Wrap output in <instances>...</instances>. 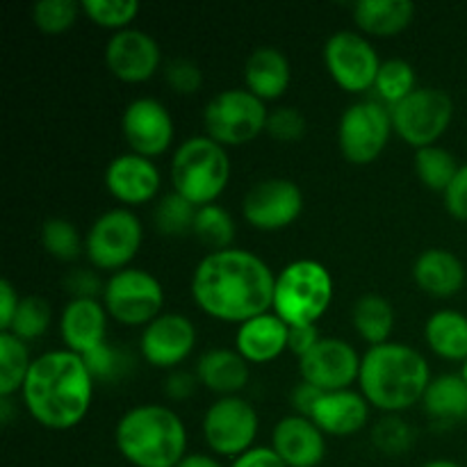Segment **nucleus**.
I'll use <instances>...</instances> for the list:
<instances>
[{"label": "nucleus", "mask_w": 467, "mask_h": 467, "mask_svg": "<svg viewBox=\"0 0 467 467\" xmlns=\"http://www.w3.org/2000/svg\"><path fill=\"white\" fill-rule=\"evenodd\" d=\"M276 274L258 254L240 246L205 255L192 274V296L210 317L246 322L274 308Z\"/></svg>", "instance_id": "1"}, {"label": "nucleus", "mask_w": 467, "mask_h": 467, "mask_svg": "<svg viewBox=\"0 0 467 467\" xmlns=\"http://www.w3.org/2000/svg\"><path fill=\"white\" fill-rule=\"evenodd\" d=\"M21 397L41 427L64 431L89 413L94 377L82 356L68 349L46 351L32 360Z\"/></svg>", "instance_id": "2"}, {"label": "nucleus", "mask_w": 467, "mask_h": 467, "mask_svg": "<svg viewBox=\"0 0 467 467\" xmlns=\"http://www.w3.org/2000/svg\"><path fill=\"white\" fill-rule=\"evenodd\" d=\"M358 383L369 406L401 413L422 401L431 383V369L415 347L388 340L365 351Z\"/></svg>", "instance_id": "3"}, {"label": "nucleus", "mask_w": 467, "mask_h": 467, "mask_svg": "<svg viewBox=\"0 0 467 467\" xmlns=\"http://www.w3.org/2000/svg\"><path fill=\"white\" fill-rule=\"evenodd\" d=\"M114 441L123 459L135 467H176L187 456L185 424L164 404L126 410L114 429Z\"/></svg>", "instance_id": "4"}, {"label": "nucleus", "mask_w": 467, "mask_h": 467, "mask_svg": "<svg viewBox=\"0 0 467 467\" xmlns=\"http://www.w3.org/2000/svg\"><path fill=\"white\" fill-rule=\"evenodd\" d=\"M231 178V158L226 146L210 135H192L173 150L171 182L178 194L194 205H208L219 199Z\"/></svg>", "instance_id": "5"}, {"label": "nucleus", "mask_w": 467, "mask_h": 467, "mask_svg": "<svg viewBox=\"0 0 467 467\" xmlns=\"http://www.w3.org/2000/svg\"><path fill=\"white\" fill-rule=\"evenodd\" d=\"M333 301V276L319 260L299 258L276 274L274 313L287 327L317 324Z\"/></svg>", "instance_id": "6"}, {"label": "nucleus", "mask_w": 467, "mask_h": 467, "mask_svg": "<svg viewBox=\"0 0 467 467\" xmlns=\"http://www.w3.org/2000/svg\"><path fill=\"white\" fill-rule=\"evenodd\" d=\"M269 109L263 99L246 87H231L205 103V135L223 146H240L255 140L267 128Z\"/></svg>", "instance_id": "7"}, {"label": "nucleus", "mask_w": 467, "mask_h": 467, "mask_svg": "<svg viewBox=\"0 0 467 467\" xmlns=\"http://www.w3.org/2000/svg\"><path fill=\"white\" fill-rule=\"evenodd\" d=\"M103 306L109 317L128 327H146L162 315L164 287L158 276L140 267H126L114 272L105 281Z\"/></svg>", "instance_id": "8"}, {"label": "nucleus", "mask_w": 467, "mask_h": 467, "mask_svg": "<svg viewBox=\"0 0 467 467\" xmlns=\"http://www.w3.org/2000/svg\"><path fill=\"white\" fill-rule=\"evenodd\" d=\"M392 130L415 149L431 146L445 135L454 117V100L438 87H418L390 108Z\"/></svg>", "instance_id": "9"}, {"label": "nucleus", "mask_w": 467, "mask_h": 467, "mask_svg": "<svg viewBox=\"0 0 467 467\" xmlns=\"http://www.w3.org/2000/svg\"><path fill=\"white\" fill-rule=\"evenodd\" d=\"M144 226L130 208H109L85 235V254L96 269H126L140 251Z\"/></svg>", "instance_id": "10"}, {"label": "nucleus", "mask_w": 467, "mask_h": 467, "mask_svg": "<svg viewBox=\"0 0 467 467\" xmlns=\"http://www.w3.org/2000/svg\"><path fill=\"white\" fill-rule=\"evenodd\" d=\"M392 132L390 108L381 100H356L337 123V146L354 164H369L383 153Z\"/></svg>", "instance_id": "11"}, {"label": "nucleus", "mask_w": 467, "mask_h": 467, "mask_svg": "<svg viewBox=\"0 0 467 467\" xmlns=\"http://www.w3.org/2000/svg\"><path fill=\"white\" fill-rule=\"evenodd\" d=\"M260 420L254 404L242 397H219L203 415V436L219 456H242L254 447Z\"/></svg>", "instance_id": "12"}, {"label": "nucleus", "mask_w": 467, "mask_h": 467, "mask_svg": "<svg viewBox=\"0 0 467 467\" xmlns=\"http://www.w3.org/2000/svg\"><path fill=\"white\" fill-rule=\"evenodd\" d=\"M324 62L333 80L347 91H365L374 87L381 68L377 48L368 36L354 30H337L324 44Z\"/></svg>", "instance_id": "13"}, {"label": "nucleus", "mask_w": 467, "mask_h": 467, "mask_svg": "<svg viewBox=\"0 0 467 467\" xmlns=\"http://www.w3.org/2000/svg\"><path fill=\"white\" fill-rule=\"evenodd\" d=\"M304 210V192L290 178L272 176L249 187L242 199V214L260 231L290 226Z\"/></svg>", "instance_id": "14"}, {"label": "nucleus", "mask_w": 467, "mask_h": 467, "mask_svg": "<svg viewBox=\"0 0 467 467\" xmlns=\"http://www.w3.org/2000/svg\"><path fill=\"white\" fill-rule=\"evenodd\" d=\"M358 351L342 337H322L313 349L299 358L301 381L313 383L324 392L347 390L360 377Z\"/></svg>", "instance_id": "15"}, {"label": "nucleus", "mask_w": 467, "mask_h": 467, "mask_svg": "<svg viewBox=\"0 0 467 467\" xmlns=\"http://www.w3.org/2000/svg\"><path fill=\"white\" fill-rule=\"evenodd\" d=\"M121 132L132 153H164L173 140V119L167 105L153 96H140L126 105L121 114Z\"/></svg>", "instance_id": "16"}, {"label": "nucleus", "mask_w": 467, "mask_h": 467, "mask_svg": "<svg viewBox=\"0 0 467 467\" xmlns=\"http://www.w3.org/2000/svg\"><path fill=\"white\" fill-rule=\"evenodd\" d=\"M105 64L119 80L144 82L162 64V50L149 32L140 27H123L105 44Z\"/></svg>", "instance_id": "17"}, {"label": "nucleus", "mask_w": 467, "mask_h": 467, "mask_svg": "<svg viewBox=\"0 0 467 467\" xmlns=\"http://www.w3.org/2000/svg\"><path fill=\"white\" fill-rule=\"evenodd\" d=\"M196 347V327L182 313H162L141 331V356L153 368L173 369Z\"/></svg>", "instance_id": "18"}, {"label": "nucleus", "mask_w": 467, "mask_h": 467, "mask_svg": "<svg viewBox=\"0 0 467 467\" xmlns=\"http://www.w3.org/2000/svg\"><path fill=\"white\" fill-rule=\"evenodd\" d=\"M160 182L162 176L153 160L132 150L112 158L105 167V187L114 199L121 201L123 208L153 199L160 192Z\"/></svg>", "instance_id": "19"}, {"label": "nucleus", "mask_w": 467, "mask_h": 467, "mask_svg": "<svg viewBox=\"0 0 467 467\" xmlns=\"http://www.w3.org/2000/svg\"><path fill=\"white\" fill-rule=\"evenodd\" d=\"M272 450L287 467H317L327 456V433L310 418L285 415L274 427Z\"/></svg>", "instance_id": "20"}, {"label": "nucleus", "mask_w": 467, "mask_h": 467, "mask_svg": "<svg viewBox=\"0 0 467 467\" xmlns=\"http://www.w3.org/2000/svg\"><path fill=\"white\" fill-rule=\"evenodd\" d=\"M59 333L68 351L89 354L108 340V310L99 299H71L59 317Z\"/></svg>", "instance_id": "21"}, {"label": "nucleus", "mask_w": 467, "mask_h": 467, "mask_svg": "<svg viewBox=\"0 0 467 467\" xmlns=\"http://www.w3.org/2000/svg\"><path fill=\"white\" fill-rule=\"evenodd\" d=\"M310 420L328 436H351L368 424L369 401L351 388L324 392Z\"/></svg>", "instance_id": "22"}, {"label": "nucleus", "mask_w": 467, "mask_h": 467, "mask_svg": "<svg viewBox=\"0 0 467 467\" xmlns=\"http://www.w3.org/2000/svg\"><path fill=\"white\" fill-rule=\"evenodd\" d=\"M290 327L274 310L251 317L237 327L235 349L249 363H269L287 349Z\"/></svg>", "instance_id": "23"}, {"label": "nucleus", "mask_w": 467, "mask_h": 467, "mask_svg": "<svg viewBox=\"0 0 467 467\" xmlns=\"http://www.w3.org/2000/svg\"><path fill=\"white\" fill-rule=\"evenodd\" d=\"M413 278L431 296H451L463 287L465 267L454 251L431 246L415 258Z\"/></svg>", "instance_id": "24"}, {"label": "nucleus", "mask_w": 467, "mask_h": 467, "mask_svg": "<svg viewBox=\"0 0 467 467\" xmlns=\"http://www.w3.org/2000/svg\"><path fill=\"white\" fill-rule=\"evenodd\" d=\"M196 377L208 390L222 397L237 395L249 383V360L237 349L214 347L201 354L196 363Z\"/></svg>", "instance_id": "25"}, {"label": "nucleus", "mask_w": 467, "mask_h": 467, "mask_svg": "<svg viewBox=\"0 0 467 467\" xmlns=\"http://www.w3.org/2000/svg\"><path fill=\"white\" fill-rule=\"evenodd\" d=\"M246 89L254 91L258 99L272 100L287 91L292 82L290 59L283 50L274 46H260L246 57L244 64Z\"/></svg>", "instance_id": "26"}, {"label": "nucleus", "mask_w": 467, "mask_h": 467, "mask_svg": "<svg viewBox=\"0 0 467 467\" xmlns=\"http://www.w3.org/2000/svg\"><path fill=\"white\" fill-rule=\"evenodd\" d=\"M413 16V0H358L354 5V21L368 35H400L401 30L409 27Z\"/></svg>", "instance_id": "27"}, {"label": "nucleus", "mask_w": 467, "mask_h": 467, "mask_svg": "<svg viewBox=\"0 0 467 467\" xmlns=\"http://www.w3.org/2000/svg\"><path fill=\"white\" fill-rule=\"evenodd\" d=\"M424 337L441 358L467 360V317L459 310H436L424 324Z\"/></svg>", "instance_id": "28"}, {"label": "nucleus", "mask_w": 467, "mask_h": 467, "mask_svg": "<svg viewBox=\"0 0 467 467\" xmlns=\"http://www.w3.org/2000/svg\"><path fill=\"white\" fill-rule=\"evenodd\" d=\"M424 410L441 422L467 420V383L461 374H441L431 379L422 397Z\"/></svg>", "instance_id": "29"}, {"label": "nucleus", "mask_w": 467, "mask_h": 467, "mask_svg": "<svg viewBox=\"0 0 467 467\" xmlns=\"http://www.w3.org/2000/svg\"><path fill=\"white\" fill-rule=\"evenodd\" d=\"M351 322H354L356 333L365 342H369V347L383 345L395 328V308L386 296L369 292L356 299L351 308Z\"/></svg>", "instance_id": "30"}, {"label": "nucleus", "mask_w": 467, "mask_h": 467, "mask_svg": "<svg viewBox=\"0 0 467 467\" xmlns=\"http://www.w3.org/2000/svg\"><path fill=\"white\" fill-rule=\"evenodd\" d=\"M32 360L26 340L9 331L0 333V397H12L23 390Z\"/></svg>", "instance_id": "31"}, {"label": "nucleus", "mask_w": 467, "mask_h": 467, "mask_svg": "<svg viewBox=\"0 0 467 467\" xmlns=\"http://www.w3.org/2000/svg\"><path fill=\"white\" fill-rule=\"evenodd\" d=\"M413 162L415 173H418L420 181H422L429 190L442 192V194H445V190L451 185V181H454V176L461 169L454 153H450V150L436 144L415 150Z\"/></svg>", "instance_id": "32"}, {"label": "nucleus", "mask_w": 467, "mask_h": 467, "mask_svg": "<svg viewBox=\"0 0 467 467\" xmlns=\"http://www.w3.org/2000/svg\"><path fill=\"white\" fill-rule=\"evenodd\" d=\"M196 210H199V205L187 201L176 190L167 192V194L160 196L153 210L155 228L167 237H181L185 233H192L194 231Z\"/></svg>", "instance_id": "33"}, {"label": "nucleus", "mask_w": 467, "mask_h": 467, "mask_svg": "<svg viewBox=\"0 0 467 467\" xmlns=\"http://www.w3.org/2000/svg\"><path fill=\"white\" fill-rule=\"evenodd\" d=\"M235 219H233V214L223 205L208 203L196 210L194 231L192 233L203 244L213 246L214 251L231 249L233 240H235Z\"/></svg>", "instance_id": "34"}, {"label": "nucleus", "mask_w": 467, "mask_h": 467, "mask_svg": "<svg viewBox=\"0 0 467 467\" xmlns=\"http://www.w3.org/2000/svg\"><path fill=\"white\" fill-rule=\"evenodd\" d=\"M374 89H377L383 105L392 108L400 100H404L410 91L418 89L415 68L410 67V62H406L401 57L383 59L381 68L377 73V80H374Z\"/></svg>", "instance_id": "35"}, {"label": "nucleus", "mask_w": 467, "mask_h": 467, "mask_svg": "<svg viewBox=\"0 0 467 467\" xmlns=\"http://www.w3.org/2000/svg\"><path fill=\"white\" fill-rule=\"evenodd\" d=\"M41 244L53 258L68 263L85 251V237L67 217H48L41 223Z\"/></svg>", "instance_id": "36"}, {"label": "nucleus", "mask_w": 467, "mask_h": 467, "mask_svg": "<svg viewBox=\"0 0 467 467\" xmlns=\"http://www.w3.org/2000/svg\"><path fill=\"white\" fill-rule=\"evenodd\" d=\"M50 322H53V308H50L48 301L39 295H27L21 296L9 333H14L21 340H35L48 331Z\"/></svg>", "instance_id": "37"}, {"label": "nucleus", "mask_w": 467, "mask_h": 467, "mask_svg": "<svg viewBox=\"0 0 467 467\" xmlns=\"http://www.w3.org/2000/svg\"><path fill=\"white\" fill-rule=\"evenodd\" d=\"M415 441L413 427L400 413H386L372 429V442L388 456H400L410 450Z\"/></svg>", "instance_id": "38"}, {"label": "nucleus", "mask_w": 467, "mask_h": 467, "mask_svg": "<svg viewBox=\"0 0 467 467\" xmlns=\"http://www.w3.org/2000/svg\"><path fill=\"white\" fill-rule=\"evenodd\" d=\"M80 7L91 21L114 30L130 27V21L140 12L137 0H82Z\"/></svg>", "instance_id": "39"}, {"label": "nucleus", "mask_w": 467, "mask_h": 467, "mask_svg": "<svg viewBox=\"0 0 467 467\" xmlns=\"http://www.w3.org/2000/svg\"><path fill=\"white\" fill-rule=\"evenodd\" d=\"M80 5L76 0H39L32 5V21L48 35H59L76 23Z\"/></svg>", "instance_id": "40"}, {"label": "nucleus", "mask_w": 467, "mask_h": 467, "mask_svg": "<svg viewBox=\"0 0 467 467\" xmlns=\"http://www.w3.org/2000/svg\"><path fill=\"white\" fill-rule=\"evenodd\" d=\"M82 358H85L94 381H119L128 372V360H130L126 351H121L109 340H105L103 345L91 349Z\"/></svg>", "instance_id": "41"}, {"label": "nucleus", "mask_w": 467, "mask_h": 467, "mask_svg": "<svg viewBox=\"0 0 467 467\" xmlns=\"http://www.w3.org/2000/svg\"><path fill=\"white\" fill-rule=\"evenodd\" d=\"M269 137L278 141H296L304 137L306 132V117L299 108L292 105H281V108L269 109L267 128H265Z\"/></svg>", "instance_id": "42"}, {"label": "nucleus", "mask_w": 467, "mask_h": 467, "mask_svg": "<svg viewBox=\"0 0 467 467\" xmlns=\"http://www.w3.org/2000/svg\"><path fill=\"white\" fill-rule=\"evenodd\" d=\"M164 80L178 94H196L203 85V71L190 57H171L164 64Z\"/></svg>", "instance_id": "43"}, {"label": "nucleus", "mask_w": 467, "mask_h": 467, "mask_svg": "<svg viewBox=\"0 0 467 467\" xmlns=\"http://www.w3.org/2000/svg\"><path fill=\"white\" fill-rule=\"evenodd\" d=\"M64 287L68 290L71 299H96L99 295L103 296L105 283L91 269H73L64 278Z\"/></svg>", "instance_id": "44"}, {"label": "nucleus", "mask_w": 467, "mask_h": 467, "mask_svg": "<svg viewBox=\"0 0 467 467\" xmlns=\"http://www.w3.org/2000/svg\"><path fill=\"white\" fill-rule=\"evenodd\" d=\"M445 208L451 217L467 222V162L461 164L459 173L445 190Z\"/></svg>", "instance_id": "45"}, {"label": "nucleus", "mask_w": 467, "mask_h": 467, "mask_svg": "<svg viewBox=\"0 0 467 467\" xmlns=\"http://www.w3.org/2000/svg\"><path fill=\"white\" fill-rule=\"evenodd\" d=\"M322 395H324V390L315 388L313 383L299 381L295 388H292L290 404L295 406L296 415L310 418V415H313V410H315V406H317V401L322 400Z\"/></svg>", "instance_id": "46"}, {"label": "nucleus", "mask_w": 467, "mask_h": 467, "mask_svg": "<svg viewBox=\"0 0 467 467\" xmlns=\"http://www.w3.org/2000/svg\"><path fill=\"white\" fill-rule=\"evenodd\" d=\"M199 383L201 381L196 374L187 372V369H173L167 377V381H164V392L171 400H190Z\"/></svg>", "instance_id": "47"}, {"label": "nucleus", "mask_w": 467, "mask_h": 467, "mask_svg": "<svg viewBox=\"0 0 467 467\" xmlns=\"http://www.w3.org/2000/svg\"><path fill=\"white\" fill-rule=\"evenodd\" d=\"M322 340L317 327L315 324H306V327H290V336H287V349L295 356H306L313 349L317 342Z\"/></svg>", "instance_id": "48"}, {"label": "nucleus", "mask_w": 467, "mask_h": 467, "mask_svg": "<svg viewBox=\"0 0 467 467\" xmlns=\"http://www.w3.org/2000/svg\"><path fill=\"white\" fill-rule=\"evenodd\" d=\"M231 467H287L281 461V456L272 447H251L242 456L233 459Z\"/></svg>", "instance_id": "49"}, {"label": "nucleus", "mask_w": 467, "mask_h": 467, "mask_svg": "<svg viewBox=\"0 0 467 467\" xmlns=\"http://www.w3.org/2000/svg\"><path fill=\"white\" fill-rule=\"evenodd\" d=\"M18 304H21V296H18L16 287L12 285V281L3 278L0 281V333L9 331Z\"/></svg>", "instance_id": "50"}, {"label": "nucleus", "mask_w": 467, "mask_h": 467, "mask_svg": "<svg viewBox=\"0 0 467 467\" xmlns=\"http://www.w3.org/2000/svg\"><path fill=\"white\" fill-rule=\"evenodd\" d=\"M176 467H223L214 456L208 454H187Z\"/></svg>", "instance_id": "51"}, {"label": "nucleus", "mask_w": 467, "mask_h": 467, "mask_svg": "<svg viewBox=\"0 0 467 467\" xmlns=\"http://www.w3.org/2000/svg\"><path fill=\"white\" fill-rule=\"evenodd\" d=\"M12 415H14V400L12 397H0V424L7 427L12 422Z\"/></svg>", "instance_id": "52"}, {"label": "nucleus", "mask_w": 467, "mask_h": 467, "mask_svg": "<svg viewBox=\"0 0 467 467\" xmlns=\"http://www.w3.org/2000/svg\"><path fill=\"white\" fill-rule=\"evenodd\" d=\"M422 467H463V465L454 463V461H447V459H438V461H429V463H424Z\"/></svg>", "instance_id": "53"}, {"label": "nucleus", "mask_w": 467, "mask_h": 467, "mask_svg": "<svg viewBox=\"0 0 467 467\" xmlns=\"http://www.w3.org/2000/svg\"><path fill=\"white\" fill-rule=\"evenodd\" d=\"M461 377H463L465 383H467V360H465V365H463V372H461Z\"/></svg>", "instance_id": "54"}]
</instances>
